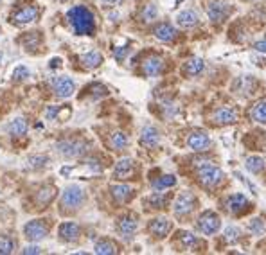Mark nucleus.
<instances>
[{"instance_id": "obj_38", "label": "nucleus", "mask_w": 266, "mask_h": 255, "mask_svg": "<svg viewBox=\"0 0 266 255\" xmlns=\"http://www.w3.org/2000/svg\"><path fill=\"white\" fill-rule=\"evenodd\" d=\"M239 236H241V230L237 226H227L225 228V241L227 243H237Z\"/></svg>"}, {"instance_id": "obj_3", "label": "nucleus", "mask_w": 266, "mask_h": 255, "mask_svg": "<svg viewBox=\"0 0 266 255\" xmlns=\"http://www.w3.org/2000/svg\"><path fill=\"white\" fill-rule=\"evenodd\" d=\"M49 230L50 226L47 219H33L24 226V236L31 243H36V241H42L49 236Z\"/></svg>"}, {"instance_id": "obj_15", "label": "nucleus", "mask_w": 266, "mask_h": 255, "mask_svg": "<svg viewBox=\"0 0 266 255\" xmlns=\"http://www.w3.org/2000/svg\"><path fill=\"white\" fill-rule=\"evenodd\" d=\"M148 228L153 236L158 237V239H162V237L168 236L169 230H171V221H169L168 217H155V219H151Z\"/></svg>"}, {"instance_id": "obj_24", "label": "nucleus", "mask_w": 266, "mask_h": 255, "mask_svg": "<svg viewBox=\"0 0 266 255\" xmlns=\"http://www.w3.org/2000/svg\"><path fill=\"white\" fill-rule=\"evenodd\" d=\"M54 198H56V189L52 185L42 187L38 191V194H36V201H38V205L42 207H47Z\"/></svg>"}, {"instance_id": "obj_28", "label": "nucleus", "mask_w": 266, "mask_h": 255, "mask_svg": "<svg viewBox=\"0 0 266 255\" xmlns=\"http://www.w3.org/2000/svg\"><path fill=\"white\" fill-rule=\"evenodd\" d=\"M203 69H205V63H203L202 58L189 59L187 63H185V67H183V70H185L187 76H200V74L203 72Z\"/></svg>"}, {"instance_id": "obj_21", "label": "nucleus", "mask_w": 266, "mask_h": 255, "mask_svg": "<svg viewBox=\"0 0 266 255\" xmlns=\"http://www.w3.org/2000/svg\"><path fill=\"white\" fill-rule=\"evenodd\" d=\"M110 191H112V196L117 203H126V201L132 198L133 194V189L130 185H124V183H119V185H112L110 187Z\"/></svg>"}, {"instance_id": "obj_33", "label": "nucleus", "mask_w": 266, "mask_h": 255, "mask_svg": "<svg viewBox=\"0 0 266 255\" xmlns=\"http://www.w3.org/2000/svg\"><path fill=\"white\" fill-rule=\"evenodd\" d=\"M16 248V243L13 237L9 236H0V255H7V254H13Z\"/></svg>"}, {"instance_id": "obj_5", "label": "nucleus", "mask_w": 266, "mask_h": 255, "mask_svg": "<svg viewBox=\"0 0 266 255\" xmlns=\"http://www.w3.org/2000/svg\"><path fill=\"white\" fill-rule=\"evenodd\" d=\"M56 147H58L59 155H63L65 158H78L87 153L89 144L83 142V140H70V138H67V140L58 142Z\"/></svg>"}, {"instance_id": "obj_42", "label": "nucleus", "mask_w": 266, "mask_h": 255, "mask_svg": "<svg viewBox=\"0 0 266 255\" xmlns=\"http://www.w3.org/2000/svg\"><path fill=\"white\" fill-rule=\"evenodd\" d=\"M45 115H47V119H49V121H54V119L59 115V106H49V108H47V112H45Z\"/></svg>"}, {"instance_id": "obj_11", "label": "nucleus", "mask_w": 266, "mask_h": 255, "mask_svg": "<svg viewBox=\"0 0 266 255\" xmlns=\"http://www.w3.org/2000/svg\"><path fill=\"white\" fill-rule=\"evenodd\" d=\"M225 207H227V211L230 212V214H234V216H239V214H243V212L248 209V200L245 194H241V192H236V194H232V196L227 198V201H225Z\"/></svg>"}, {"instance_id": "obj_31", "label": "nucleus", "mask_w": 266, "mask_h": 255, "mask_svg": "<svg viewBox=\"0 0 266 255\" xmlns=\"http://www.w3.org/2000/svg\"><path fill=\"white\" fill-rule=\"evenodd\" d=\"M175 183H177V178L173 176V174H164V176H160L158 180L153 182V189H155V191H164V189L173 187Z\"/></svg>"}, {"instance_id": "obj_1", "label": "nucleus", "mask_w": 266, "mask_h": 255, "mask_svg": "<svg viewBox=\"0 0 266 255\" xmlns=\"http://www.w3.org/2000/svg\"><path fill=\"white\" fill-rule=\"evenodd\" d=\"M67 18L74 27L76 35L79 36H90L94 35L95 31V20L92 11L83 7V5H74L72 9H69L67 13Z\"/></svg>"}, {"instance_id": "obj_44", "label": "nucleus", "mask_w": 266, "mask_h": 255, "mask_svg": "<svg viewBox=\"0 0 266 255\" xmlns=\"http://www.w3.org/2000/svg\"><path fill=\"white\" fill-rule=\"evenodd\" d=\"M22 254H42V248L40 246H25L24 250H22Z\"/></svg>"}, {"instance_id": "obj_43", "label": "nucleus", "mask_w": 266, "mask_h": 255, "mask_svg": "<svg viewBox=\"0 0 266 255\" xmlns=\"http://www.w3.org/2000/svg\"><path fill=\"white\" fill-rule=\"evenodd\" d=\"M128 47H121V49H117V50H115V52H114V54H115V59H119V61H123V59H124V56H126V54H128Z\"/></svg>"}, {"instance_id": "obj_40", "label": "nucleus", "mask_w": 266, "mask_h": 255, "mask_svg": "<svg viewBox=\"0 0 266 255\" xmlns=\"http://www.w3.org/2000/svg\"><path fill=\"white\" fill-rule=\"evenodd\" d=\"M157 15H158L157 7H155V5H153V4H149V5H146V9H144V13H142V20H144V22H151V20L157 18Z\"/></svg>"}, {"instance_id": "obj_35", "label": "nucleus", "mask_w": 266, "mask_h": 255, "mask_svg": "<svg viewBox=\"0 0 266 255\" xmlns=\"http://www.w3.org/2000/svg\"><path fill=\"white\" fill-rule=\"evenodd\" d=\"M47 162H49L47 157H44V155H35V157H29L27 167H29V169H42L44 166H47Z\"/></svg>"}, {"instance_id": "obj_30", "label": "nucleus", "mask_w": 266, "mask_h": 255, "mask_svg": "<svg viewBox=\"0 0 266 255\" xmlns=\"http://www.w3.org/2000/svg\"><path fill=\"white\" fill-rule=\"evenodd\" d=\"M250 117H252V121H256V123L266 124V101H259V103L252 108Z\"/></svg>"}, {"instance_id": "obj_16", "label": "nucleus", "mask_w": 266, "mask_h": 255, "mask_svg": "<svg viewBox=\"0 0 266 255\" xmlns=\"http://www.w3.org/2000/svg\"><path fill=\"white\" fill-rule=\"evenodd\" d=\"M137 219L133 216H123L117 223V230L124 239H132L133 234L137 232Z\"/></svg>"}, {"instance_id": "obj_17", "label": "nucleus", "mask_w": 266, "mask_h": 255, "mask_svg": "<svg viewBox=\"0 0 266 255\" xmlns=\"http://www.w3.org/2000/svg\"><path fill=\"white\" fill-rule=\"evenodd\" d=\"M198 22H200V16H198L196 11H192V9L180 11L177 15V24L180 25V27H183V29H191V27L198 25Z\"/></svg>"}, {"instance_id": "obj_47", "label": "nucleus", "mask_w": 266, "mask_h": 255, "mask_svg": "<svg viewBox=\"0 0 266 255\" xmlns=\"http://www.w3.org/2000/svg\"><path fill=\"white\" fill-rule=\"evenodd\" d=\"M104 2H117V0H104Z\"/></svg>"}, {"instance_id": "obj_18", "label": "nucleus", "mask_w": 266, "mask_h": 255, "mask_svg": "<svg viewBox=\"0 0 266 255\" xmlns=\"http://www.w3.org/2000/svg\"><path fill=\"white\" fill-rule=\"evenodd\" d=\"M142 70H144V74H146V76H149V78H155V76H158V74L164 70L162 58H158V56H151V58H148L142 63Z\"/></svg>"}, {"instance_id": "obj_39", "label": "nucleus", "mask_w": 266, "mask_h": 255, "mask_svg": "<svg viewBox=\"0 0 266 255\" xmlns=\"http://www.w3.org/2000/svg\"><path fill=\"white\" fill-rule=\"evenodd\" d=\"M248 228H250V232L252 234H256V236H259V234L265 232V225H263V221L259 219V217L252 219L250 223H248Z\"/></svg>"}, {"instance_id": "obj_32", "label": "nucleus", "mask_w": 266, "mask_h": 255, "mask_svg": "<svg viewBox=\"0 0 266 255\" xmlns=\"http://www.w3.org/2000/svg\"><path fill=\"white\" fill-rule=\"evenodd\" d=\"M245 166H247L248 172H252V174H259V172L265 169V160H263L261 157H248Z\"/></svg>"}, {"instance_id": "obj_29", "label": "nucleus", "mask_w": 266, "mask_h": 255, "mask_svg": "<svg viewBox=\"0 0 266 255\" xmlns=\"http://www.w3.org/2000/svg\"><path fill=\"white\" fill-rule=\"evenodd\" d=\"M128 135L123 131H114L112 133V137H110V144H112V147H114L115 151H121V149H124V147L128 146Z\"/></svg>"}, {"instance_id": "obj_13", "label": "nucleus", "mask_w": 266, "mask_h": 255, "mask_svg": "<svg viewBox=\"0 0 266 255\" xmlns=\"http://www.w3.org/2000/svg\"><path fill=\"white\" fill-rule=\"evenodd\" d=\"M187 146L189 149H192V151H196V153L205 151V149L211 146V137H209L205 131H192L187 138Z\"/></svg>"}, {"instance_id": "obj_2", "label": "nucleus", "mask_w": 266, "mask_h": 255, "mask_svg": "<svg viewBox=\"0 0 266 255\" xmlns=\"http://www.w3.org/2000/svg\"><path fill=\"white\" fill-rule=\"evenodd\" d=\"M198 180L205 189H212V187H218L220 183L225 180V172L216 166H207V167H200L198 171Z\"/></svg>"}, {"instance_id": "obj_22", "label": "nucleus", "mask_w": 266, "mask_h": 255, "mask_svg": "<svg viewBox=\"0 0 266 255\" xmlns=\"http://www.w3.org/2000/svg\"><path fill=\"white\" fill-rule=\"evenodd\" d=\"M140 142L146 147H155L158 142H160V135H158L157 128L153 126H146L142 129V135H140Z\"/></svg>"}, {"instance_id": "obj_10", "label": "nucleus", "mask_w": 266, "mask_h": 255, "mask_svg": "<svg viewBox=\"0 0 266 255\" xmlns=\"http://www.w3.org/2000/svg\"><path fill=\"white\" fill-rule=\"evenodd\" d=\"M212 119L220 126H228V124H236L239 121V113L234 108H230V106H222V108H218L216 112L212 113Z\"/></svg>"}, {"instance_id": "obj_48", "label": "nucleus", "mask_w": 266, "mask_h": 255, "mask_svg": "<svg viewBox=\"0 0 266 255\" xmlns=\"http://www.w3.org/2000/svg\"><path fill=\"white\" fill-rule=\"evenodd\" d=\"M0 61H2V52H0Z\"/></svg>"}, {"instance_id": "obj_9", "label": "nucleus", "mask_w": 266, "mask_h": 255, "mask_svg": "<svg viewBox=\"0 0 266 255\" xmlns=\"http://www.w3.org/2000/svg\"><path fill=\"white\" fill-rule=\"evenodd\" d=\"M38 18V7L36 5H24L16 9L13 15H11V24L15 25H27L31 22H35Z\"/></svg>"}, {"instance_id": "obj_27", "label": "nucleus", "mask_w": 266, "mask_h": 255, "mask_svg": "<svg viewBox=\"0 0 266 255\" xmlns=\"http://www.w3.org/2000/svg\"><path fill=\"white\" fill-rule=\"evenodd\" d=\"M7 131L13 135V137H24L25 133H27V123H25L22 117H16L13 119L7 126Z\"/></svg>"}, {"instance_id": "obj_8", "label": "nucleus", "mask_w": 266, "mask_h": 255, "mask_svg": "<svg viewBox=\"0 0 266 255\" xmlns=\"http://www.w3.org/2000/svg\"><path fill=\"white\" fill-rule=\"evenodd\" d=\"M52 88H54V93L58 97L67 99L74 93L76 83H74V79L69 78V76H58V78L52 79Z\"/></svg>"}, {"instance_id": "obj_45", "label": "nucleus", "mask_w": 266, "mask_h": 255, "mask_svg": "<svg viewBox=\"0 0 266 255\" xmlns=\"http://www.w3.org/2000/svg\"><path fill=\"white\" fill-rule=\"evenodd\" d=\"M254 50H257V52H266V40L256 42V43H254Z\"/></svg>"}, {"instance_id": "obj_37", "label": "nucleus", "mask_w": 266, "mask_h": 255, "mask_svg": "<svg viewBox=\"0 0 266 255\" xmlns=\"http://www.w3.org/2000/svg\"><path fill=\"white\" fill-rule=\"evenodd\" d=\"M180 241H182V245L185 246V248H194V246L198 245L196 236L191 234V232H182V234H180Z\"/></svg>"}, {"instance_id": "obj_7", "label": "nucleus", "mask_w": 266, "mask_h": 255, "mask_svg": "<svg viewBox=\"0 0 266 255\" xmlns=\"http://www.w3.org/2000/svg\"><path fill=\"white\" fill-rule=\"evenodd\" d=\"M207 15L214 24H220L230 15V5L225 0H211L207 5Z\"/></svg>"}, {"instance_id": "obj_6", "label": "nucleus", "mask_w": 266, "mask_h": 255, "mask_svg": "<svg viewBox=\"0 0 266 255\" xmlns=\"http://www.w3.org/2000/svg\"><path fill=\"white\" fill-rule=\"evenodd\" d=\"M220 226H222V221H220V216H218L216 212L205 211L202 216L198 217V228H200V232L205 234V236L216 234V232L220 230Z\"/></svg>"}, {"instance_id": "obj_14", "label": "nucleus", "mask_w": 266, "mask_h": 255, "mask_svg": "<svg viewBox=\"0 0 266 255\" xmlns=\"http://www.w3.org/2000/svg\"><path fill=\"white\" fill-rule=\"evenodd\" d=\"M58 234L65 243H72V241H78L79 234H81V228H79V225L74 223V221H67V223L59 225Z\"/></svg>"}, {"instance_id": "obj_20", "label": "nucleus", "mask_w": 266, "mask_h": 255, "mask_svg": "<svg viewBox=\"0 0 266 255\" xmlns=\"http://www.w3.org/2000/svg\"><path fill=\"white\" fill-rule=\"evenodd\" d=\"M133 167H135V164H133L132 158H123V160H119L114 167V178H117V180H126V178L133 172Z\"/></svg>"}, {"instance_id": "obj_41", "label": "nucleus", "mask_w": 266, "mask_h": 255, "mask_svg": "<svg viewBox=\"0 0 266 255\" xmlns=\"http://www.w3.org/2000/svg\"><path fill=\"white\" fill-rule=\"evenodd\" d=\"M92 92H94V97H103V95L108 93V90L104 88L103 85H94V86H92Z\"/></svg>"}, {"instance_id": "obj_36", "label": "nucleus", "mask_w": 266, "mask_h": 255, "mask_svg": "<svg viewBox=\"0 0 266 255\" xmlns=\"http://www.w3.org/2000/svg\"><path fill=\"white\" fill-rule=\"evenodd\" d=\"M31 76V70L24 65H18L15 70H13V81H25V79Z\"/></svg>"}, {"instance_id": "obj_25", "label": "nucleus", "mask_w": 266, "mask_h": 255, "mask_svg": "<svg viewBox=\"0 0 266 255\" xmlns=\"http://www.w3.org/2000/svg\"><path fill=\"white\" fill-rule=\"evenodd\" d=\"M94 252H95V254H99V255H114V254H117V252H119V248H117V245H115V243H112V241L101 239V241H97V243H95Z\"/></svg>"}, {"instance_id": "obj_46", "label": "nucleus", "mask_w": 266, "mask_h": 255, "mask_svg": "<svg viewBox=\"0 0 266 255\" xmlns=\"http://www.w3.org/2000/svg\"><path fill=\"white\" fill-rule=\"evenodd\" d=\"M59 2H72V0H59Z\"/></svg>"}, {"instance_id": "obj_12", "label": "nucleus", "mask_w": 266, "mask_h": 255, "mask_svg": "<svg viewBox=\"0 0 266 255\" xmlns=\"http://www.w3.org/2000/svg\"><path fill=\"white\" fill-rule=\"evenodd\" d=\"M194 205H196V200H194L191 192H182L175 200V214L177 216H185V214H189L194 209Z\"/></svg>"}, {"instance_id": "obj_34", "label": "nucleus", "mask_w": 266, "mask_h": 255, "mask_svg": "<svg viewBox=\"0 0 266 255\" xmlns=\"http://www.w3.org/2000/svg\"><path fill=\"white\" fill-rule=\"evenodd\" d=\"M146 203H148L151 209H164L166 203H168V196L162 194V192H155V194H151V196L146 200Z\"/></svg>"}, {"instance_id": "obj_19", "label": "nucleus", "mask_w": 266, "mask_h": 255, "mask_svg": "<svg viewBox=\"0 0 266 255\" xmlns=\"http://www.w3.org/2000/svg\"><path fill=\"white\" fill-rule=\"evenodd\" d=\"M153 35H155L157 40L168 43V42H173V40L177 38L178 33L171 24H158L157 27H155V31H153Z\"/></svg>"}, {"instance_id": "obj_26", "label": "nucleus", "mask_w": 266, "mask_h": 255, "mask_svg": "<svg viewBox=\"0 0 266 255\" xmlns=\"http://www.w3.org/2000/svg\"><path fill=\"white\" fill-rule=\"evenodd\" d=\"M20 43L24 45L25 50H35L38 49V45L42 43V35L38 31H33V33H27L24 38L20 40Z\"/></svg>"}, {"instance_id": "obj_23", "label": "nucleus", "mask_w": 266, "mask_h": 255, "mask_svg": "<svg viewBox=\"0 0 266 255\" xmlns=\"http://www.w3.org/2000/svg\"><path fill=\"white\" fill-rule=\"evenodd\" d=\"M81 63H83L85 69H97L99 65L103 63V56L99 50H90V52L81 56Z\"/></svg>"}, {"instance_id": "obj_4", "label": "nucleus", "mask_w": 266, "mask_h": 255, "mask_svg": "<svg viewBox=\"0 0 266 255\" xmlns=\"http://www.w3.org/2000/svg\"><path fill=\"white\" fill-rule=\"evenodd\" d=\"M85 191L79 185H70L67 187L61 194V207L69 209V211H76L85 203Z\"/></svg>"}]
</instances>
